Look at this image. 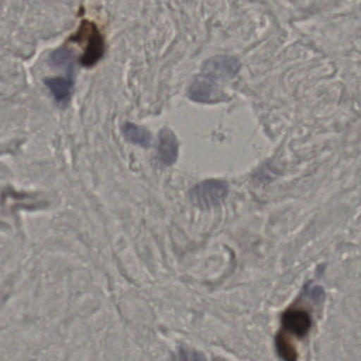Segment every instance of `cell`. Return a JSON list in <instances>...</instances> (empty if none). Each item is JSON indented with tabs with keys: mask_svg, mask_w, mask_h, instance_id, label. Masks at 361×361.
<instances>
[{
	"mask_svg": "<svg viewBox=\"0 0 361 361\" xmlns=\"http://www.w3.org/2000/svg\"><path fill=\"white\" fill-rule=\"evenodd\" d=\"M221 96V92L217 84L202 75L194 78L188 88V97L194 102H216Z\"/></svg>",
	"mask_w": 361,
	"mask_h": 361,
	"instance_id": "4",
	"label": "cell"
},
{
	"mask_svg": "<svg viewBox=\"0 0 361 361\" xmlns=\"http://www.w3.org/2000/svg\"><path fill=\"white\" fill-rule=\"evenodd\" d=\"M71 41L79 43L83 47L84 54L81 58L83 66H94L104 56V37L96 24L90 20H83L81 23Z\"/></svg>",
	"mask_w": 361,
	"mask_h": 361,
	"instance_id": "1",
	"label": "cell"
},
{
	"mask_svg": "<svg viewBox=\"0 0 361 361\" xmlns=\"http://www.w3.org/2000/svg\"><path fill=\"white\" fill-rule=\"evenodd\" d=\"M179 142L170 128H162L158 138L157 158L164 166H172L178 157Z\"/></svg>",
	"mask_w": 361,
	"mask_h": 361,
	"instance_id": "5",
	"label": "cell"
},
{
	"mask_svg": "<svg viewBox=\"0 0 361 361\" xmlns=\"http://www.w3.org/2000/svg\"><path fill=\"white\" fill-rule=\"evenodd\" d=\"M45 85L60 106L65 107L68 105L73 92V81L71 77L48 78L45 80Z\"/></svg>",
	"mask_w": 361,
	"mask_h": 361,
	"instance_id": "6",
	"label": "cell"
},
{
	"mask_svg": "<svg viewBox=\"0 0 361 361\" xmlns=\"http://www.w3.org/2000/svg\"><path fill=\"white\" fill-rule=\"evenodd\" d=\"M282 324L287 331L301 337L310 331L312 319L305 310H290L283 314Z\"/></svg>",
	"mask_w": 361,
	"mask_h": 361,
	"instance_id": "7",
	"label": "cell"
},
{
	"mask_svg": "<svg viewBox=\"0 0 361 361\" xmlns=\"http://www.w3.org/2000/svg\"><path fill=\"white\" fill-rule=\"evenodd\" d=\"M179 355H180L181 361H206L202 353L187 346H181Z\"/></svg>",
	"mask_w": 361,
	"mask_h": 361,
	"instance_id": "11",
	"label": "cell"
},
{
	"mask_svg": "<svg viewBox=\"0 0 361 361\" xmlns=\"http://www.w3.org/2000/svg\"><path fill=\"white\" fill-rule=\"evenodd\" d=\"M214 361H226V360H224V359H215Z\"/></svg>",
	"mask_w": 361,
	"mask_h": 361,
	"instance_id": "12",
	"label": "cell"
},
{
	"mask_svg": "<svg viewBox=\"0 0 361 361\" xmlns=\"http://www.w3.org/2000/svg\"><path fill=\"white\" fill-rule=\"evenodd\" d=\"M122 134L124 135L126 140L130 141L133 145H139L145 149L151 147L153 142L151 133L147 128H141L130 122H126L122 126Z\"/></svg>",
	"mask_w": 361,
	"mask_h": 361,
	"instance_id": "8",
	"label": "cell"
},
{
	"mask_svg": "<svg viewBox=\"0 0 361 361\" xmlns=\"http://www.w3.org/2000/svg\"><path fill=\"white\" fill-rule=\"evenodd\" d=\"M276 348L279 356L284 361H297L298 353L290 340L284 335L279 334L276 337Z\"/></svg>",
	"mask_w": 361,
	"mask_h": 361,
	"instance_id": "9",
	"label": "cell"
},
{
	"mask_svg": "<svg viewBox=\"0 0 361 361\" xmlns=\"http://www.w3.org/2000/svg\"><path fill=\"white\" fill-rule=\"evenodd\" d=\"M229 194V185L225 180L208 179L194 185L189 192V200L200 209H212L223 204Z\"/></svg>",
	"mask_w": 361,
	"mask_h": 361,
	"instance_id": "2",
	"label": "cell"
},
{
	"mask_svg": "<svg viewBox=\"0 0 361 361\" xmlns=\"http://www.w3.org/2000/svg\"><path fill=\"white\" fill-rule=\"evenodd\" d=\"M51 63L54 66L67 69L71 75H73V54L69 50H67L66 48H61V49L56 50L52 54Z\"/></svg>",
	"mask_w": 361,
	"mask_h": 361,
	"instance_id": "10",
	"label": "cell"
},
{
	"mask_svg": "<svg viewBox=\"0 0 361 361\" xmlns=\"http://www.w3.org/2000/svg\"><path fill=\"white\" fill-rule=\"evenodd\" d=\"M240 62L238 59L232 56H212L208 59L202 66V77L211 80V81H228L238 75L240 71Z\"/></svg>",
	"mask_w": 361,
	"mask_h": 361,
	"instance_id": "3",
	"label": "cell"
}]
</instances>
